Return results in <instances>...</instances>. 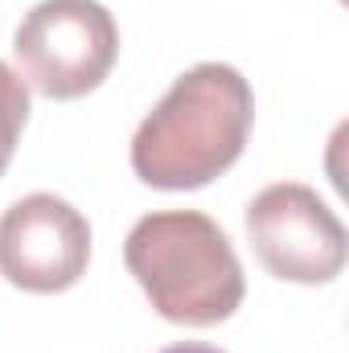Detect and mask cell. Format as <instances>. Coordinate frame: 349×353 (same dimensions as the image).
Segmentation results:
<instances>
[{
    "label": "cell",
    "mask_w": 349,
    "mask_h": 353,
    "mask_svg": "<svg viewBox=\"0 0 349 353\" xmlns=\"http://www.w3.org/2000/svg\"><path fill=\"white\" fill-rule=\"evenodd\" d=\"M12 54L25 87L70 103L107 83L119 58V25L99 0H41L21 17Z\"/></svg>",
    "instance_id": "3"
},
{
    "label": "cell",
    "mask_w": 349,
    "mask_h": 353,
    "mask_svg": "<svg viewBox=\"0 0 349 353\" xmlns=\"http://www.w3.org/2000/svg\"><path fill=\"white\" fill-rule=\"evenodd\" d=\"M25 123H29V87L12 66L0 62V176L21 144Z\"/></svg>",
    "instance_id": "6"
},
{
    "label": "cell",
    "mask_w": 349,
    "mask_h": 353,
    "mask_svg": "<svg viewBox=\"0 0 349 353\" xmlns=\"http://www.w3.org/2000/svg\"><path fill=\"white\" fill-rule=\"evenodd\" d=\"M123 263L169 325L214 329L230 321L247 296L230 234L201 210L144 214L128 230Z\"/></svg>",
    "instance_id": "2"
},
{
    "label": "cell",
    "mask_w": 349,
    "mask_h": 353,
    "mask_svg": "<svg viewBox=\"0 0 349 353\" xmlns=\"http://www.w3.org/2000/svg\"><path fill=\"white\" fill-rule=\"evenodd\" d=\"M251 251L283 283H333L346 271V226L300 181H275L247 205Z\"/></svg>",
    "instance_id": "4"
},
{
    "label": "cell",
    "mask_w": 349,
    "mask_h": 353,
    "mask_svg": "<svg viewBox=\"0 0 349 353\" xmlns=\"http://www.w3.org/2000/svg\"><path fill=\"white\" fill-rule=\"evenodd\" d=\"M251 128V83L226 62H197L140 119L132 136V173L169 193L201 189L243 157Z\"/></svg>",
    "instance_id": "1"
},
{
    "label": "cell",
    "mask_w": 349,
    "mask_h": 353,
    "mask_svg": "<svg viewBox=\"0 0 349 353\" xmlns=\"http://www.w3.org/2000/svg\"><path fill=\"white\" fill-rule=\"evenodd\" d=\"M90 263V222L58 193L17 197L0 214V275L33 296L70 292Z\"/></svg>",
    "instance_id": "5"
},
{
    "label": "cell",
    "mask_w": 349,
    "mask_h": 353,
    "mask_svg": "<svg viewBox=\"0 0 349 353\" xmlns=\"http://www.w3.org/2000/svg\"><path fill=\"white\" fill-rule=\"evenodd\" d=\"M161 353H226V350H218V345H201V341H181V345H169V350H161Z\"/></svg>",
    "instance_id": "7"
}]
</instances>
